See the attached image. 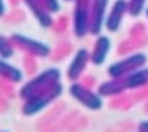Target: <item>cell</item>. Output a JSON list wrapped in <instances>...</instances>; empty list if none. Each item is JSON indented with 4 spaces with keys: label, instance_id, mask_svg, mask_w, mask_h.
I'll use <instances>...</instances> for the list:
<instances>
[{
    "label": "cell",
    "instance_id": "cell-6",
    "mask_svg": "<svg viewBox=\"0 0 148 132\" xmlns=\"http://www.w3.org/2000/svg\"><path fill=\"white\" fill-rule=\"evenodd\" d=\"M10 38L13 39L15 47H18L19 50H22V52H25L28 56L46 59V57H49L51 54V47L49 46L47 43L42 42V40L29 38V36L22 35V33H13Z\"/></svg>",
    "mask_w": 148,
    "mask_h": 132
},
{
    "label": "cell",
    "instance_id": "cell-23",
    "mask_svg": "<svg viewBox=\"0 0 148 132\" xmlns=\"http://www.w3.org/2000/svg\"><path fill=\"white\" fill-rule=\"evenodd\" d=\"M0 132H8V131H0Z\"/></svg>",
    "mask_w": 148,
    "mask_h": 132
},
{
    "label": "cell",
    "instance_id": "cell-20",
    "mask_svg": "<svg viewBox=\"0 0 148 132\" xmlns=\"http://www.w3.org/2000/svg\"><path fill=\"white\" fill-rule=\"evenodd\" d=\"M6 14V3L4 0H0V17H3Z\"/></svg>",
    "mask_w": 148,
    "mask_h": 132
},
{
    "label": "cell",
    "instance_id": "cell-22",
    "mask_svg": "<svg viewBox=\"0 0 148 132\" xmlns=\"http://www.w3.org/2000/svg\"><path fill=\"white\" fill-rule=\"evenodd\" d=\"M64 1H73V0H64Z\"/></svg>",
    "mask_w": 148,
    "mask_h": 132
},
{
    "label": "cell",
    "instance_id": "cell-1",
    "mask_svg": "<svg viewBox=\"0 0 148 132\" xmlns=\"http://www.w3.org/2000/svg\"><path fill=\"white\" fill-rule=\"evenodd\" d=\"M61 71L57 67H50L45 71L39 73L38 75H35L33 78H31L29 81H26L24 85L21 86L19 89V97L22 100H26L29 97H32L38 93H42L50 89L51 86H54L56 84L61 82Z\"/></svg>",
    "mask_w": 148,
    "mask_h": 132
},
{
    "label": "cell",
    "instance_id": "cell-17",
    "mask_svg": "<svg viewBox=\"0 0 148 132\" xmlns=\"http://www.w3.org/2000/svg\"><path fill=\"white\" fill-rule=\"evenodd\" d=\"M40 1H42V4L46 7V10H47L49 13L56 14L61 10V3H60V0H40Z\"/></svg>",
    "mask_w": 148,
    "mask_h": 132
},
{
    "label": "cell",
    "instance_id": "cell-4",
    "mask_svg": "<svg viewBox=\"0 0 148 132\" xmlns=\"http://www.w3.org/2000/svg\"><path fill=\"white\" fill-rule=\"evenodd\" d=\"M69 95L73 100H76L90 111H98L104 106L103 97L98 95V92L91 91V88L84 85L83 82H72L69 86Z\"/></svg>",
    "mask_w": 148,
    "mask_h": 132
},
{
    "label": "cell",
    "instance_id": "cell-8",
    "mask_svg": "<svg viewBox=\"0 0 148 132\" xmlns=\"http://www.w3.org/2000/svg\"><path fill=\"white\" fill-rule=\"evenodd\" d=\"M90 63V52L86 47H80L77 49L73 57H72L69 66L66 68V77L69 81L76 82L77 79L82 78V75L84 74L87 64Z\"/></svg>",
    "mask_w": 148,
    "mask_h": 132
},
{
    "label": "cell",
    "instance_id": "cell-2",
    "mask_svg": "<svg viewBox=\"0 0 148 132\" xmlns=\"http://www.w3.org/2000/svg\"><path fill=\"white\" fill-rule=\"evenodd\" d=\"M64 92V86L61 82L56 84L54 86H51L50 89H47L45 92L38 93L29 99L24 100V106H22V114L26 115V117H32L38 113L43 111L46 107L54 103L56 100L62 95Z\"/></svg>",
    "mask_w": 148,
    "mask_h": 132
},
{
    "label": "cell",
    "instance_id": "cell-3",
    "mask_svg": "<svg viewBox=\"0 0 148 132\" xmlns=\"http://www.w3.org/2000/svg\"><path fill=\"white\" fill-rule=\"evenodd\" d=\"M148 61V57L145 53L143 52H133L127 54L126 57L118 60L115 63H112L108 68H107V74L110 78H122L132 74L133 71L145 67Z\"/></svg>",
    "mask_w": 148,
    "mask_h": 132
},
{
    "label": "cell",
    "instance_id": "cell-12",
    "mask_svg": "<svg viewBox=\"0 0 148 132\" xmlns=\"http://www.w3.org/2000/svg\"><path fill=\"white\" fill-rule=\"evenodd\" d=\"M126 91H140L148 86V67H141L121 78Z\"/></svg>",
    "mask_w": 148,
    "mask_h": 132
},
{
    "label": "cell",
    "instance_id": "cell-14",
    "mask_svg": "<svg viewBox=\"0 0 148 132\" xmlns=\"http://www.w3.org/2000/svg\"><path fill=\"white\" fill-rule=\"evenodd\" d=\"M97 92L101 97H115V96L123 95L126 92V89H125L121 78H111L110 81L100 84L97 88Z\"/></svg>",
    "mask_w": 148,
    "mask_h": 132
},
{
    "label": "cell",
    "instance_id": "cell-5",
    "mask_svg": "<svg viewBox=\"0 0 148 132\" xmlns=\"http://www.w3.org/2000/svg\"><path fill=\"white\" fill-rule=\"evenodd\" d=\"M91 0H73L72 29L76 38H84L89 33Z\"/></svg>",
    "mask_w": 148,
    "mask_h": 132
},
{
    "label": "cell",
    "instance_id": "cell-24",
    "mask_svg": "<svg viewBox=\"0 0 148 132\" xmlns=\"http://www.w3.org/2000/svg\"><path fill=\"white\" fill-rule=\"evenodd\" d=\"M137 132H138V131H137Z\"/></svg>",
    "mask_w": 148,
    "mask_h": 132
},
{
    "label": "cell",
    "instance_id": "cell-15",
    "mask_svg": "<svg viewBox=\"0 0 148 132\" xmlns=\"http://www.w3.org/2000/svg\"><path fill=\"white\" fill-rule=\"evenodd\" d=\"M15 54V45L11 38L0 35V59L8 60Z\"/></svg>",
    "mask_w": 148,
    "mask_h": 132
},
{
    "label": "cell",
    "instance_id": "cell-10",
    "mask_svg": "<svg viewBox=\"0 0 148 132\" xmlns=\"http://www.w3.org/2000/svg\"><path fill=\"white\" fill-rule=\"evenodd\" d=\"M112 47V42H111L110 36L107 35H98L96 42L93 45V49L90 52V63L93 66L100 67L105 63V60L108 57Z\"/></svg>",
    "mask_w": 148,
    "mask_h": 132
},
{
    "label": "cell",
    "instance_id": "cell-7",
    "mask_svg": "<svg viewBox=\"0 0 148 132\" xmlns=\"http://www.w3.org/2000/svg\"><path fill=\"white\" fill-rule=\"evenodd\" d=\"M110 0H91L90 7V25H89V33L91 35H100L105 25L107 11H108Z\"/></svg>",
    "mask_w": 148,
    "mask_h": 132
},
{
    "label": "cell",
    "instance_id": "cell-11",
    "mask_svg": "<svg viewBox=\"0 0 148 132\" xmlns=\"http://www.w3.org/2000/svg\"><path fill=\"white\" fill-rule=\"evenodd\" d=\"M25 3V6L29 8V11L32 13L35 20L38 21V24L42 28H51L54 25V20H53V14L49 13L46 10V7L42 4L40 0H22Z\"/></svg>",
    "mask_w": 148,
    "mask_h": 132
},
{
    "label": "cell",
    "instance_id": "cell-21",
    "mask_svg": "<svg viewBox=\"0 0 148 132\" xmlns=\"http://www.w3.org/2000/svg\"><path fill=\"white\" fill-rule=\"evenodd\" d=\"M145 15H147V18H148V7L145 8Z\"/></svg>",
    "mask_w": 148,
    "mask_h": 132
},
{
    "label": "cell",
    "instance_id": "cell-9",
    "mask_svg": "<svg viewBox=\"0 0 148 132\" xmlns=\"http://www.w3.org/2000/svg\"><path fill=\"white\" fill-rule=\"evenodd\" d=\"M126 14H127V0H115L107 14L104 28L111 33L118 32L122 26L123 18Z\"/></svg>",
    "mask_w": 148,
    "mask_h": 132
},
{
    "label": "cell",
    "instance_id": "cell-19",
    "mask_svg": "<svg viewBox=\"0 0 148 132\" xmlns=\"http://www.w3.org/2000/svg\"><path fill=\"white\" fill-rule=\"evenodd\" d=\"M137 131L138 132H148V120H144L141 122H138Z\"/></svg>",
    "mask_w": 148,
    "mask_h": 132
},
{
    "label": "cell",
    "instance_id": "cell-16",
    "mask_svg": "<svg viewBox=\"0 0 148 132\" xmlns=\"http://www.w3.org/2000/svg\"><path fill=\"white\" fill-rule=\"evenodd\" d=\"M147 0H127V14L132 17H138L143 11H145Z\"/></svg>",
    "mask_w": 148,
    "mask_h": 132
},
{
    "label": "cell",
    "instance_id": "cell-13",
    "mask_svg": "<svg viewBox=\"0 0 148 132\" xmlns=\"http://www.w3.org/2000/svg\"><path fill=\"white\" fill-rule=\"evenodd\" d=\"M0 78L10 84H19L24 81V73L21 68L8 63L7 60L0 59Z\"/></svg>",
    "mask_w": 148,
    "mask_h": 132
},
{
    "label": "cell",
    "instance_id": "cell-18",
    "mask_svg": "<svg viewBox=\"0 0 148 132\" xmlns=\"http://www.w3.org/2000/svg\"><path fill=\"white\" fill-rule=\"evenodd\" d=\"M130 35H132V38H145V36H147L145 25H144V24H140V22L133 25V28L130 29Z\"/></svg>",
    "mask_w": 148,
    "mask_h": 132
}]
</instances>
